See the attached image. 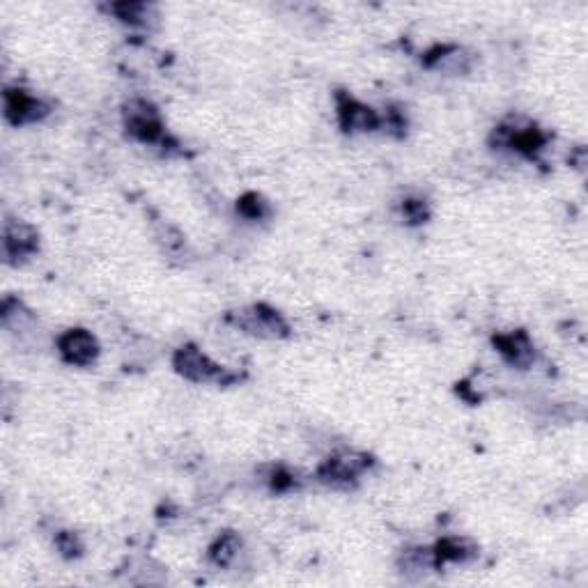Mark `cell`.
Listing matches in <instances>:
<instances>
[{"label":"cell","mask_w":588,"mask_h":588,"mask_svg":"<svg viewBox=\"0 0 588 588\" xmlns=\"http://www.w3.org/2000/svg\"><path fill=\"white\" fill-rule=\"evenodd\" d=\"M173 368L177 374H182L184 380L195 382V384H209V382H219V384H228L233 382V374L225 373L219 364L209 359L203 350L195 345H182L173 356Z\"/></svg>","instance_id":"1"},{"label":"cell","mask_w":588,"mask_h":588,"mask_svg":"<svg viewBox=\"0 0 588 588\" xmlns=\"http://www.w3.org/2000/svg\"><path fill=\"white\" fill-rule=\"evenodd\" d=\"M129 136L141 143H159L164 138V122L154 104L145 99H132L122 111Z\"/></svg>","instance_id":"2"},{"label":"cell","mask_w":588,"mask_h":588,"mask_svg":"<svg viewBox=\"0 0 588 588\" xmlns=\"http://www.w3.org/2000/svg\"><path fill=\"white\" fill-rule=\"evenodd\" d=\"M370 467V457L365 453H338V455L329 457L320 467L317 476L322 483L331 487H347L354 485L359 481L361 473Z\"/></svg>","instance_id":"3"},{"label":"cell","mask_w":588,"mask_h":588,"mask_svg":"<svg viewBox=\"0 0 588 588\" xmlns=\"http://www.w3.org/2000/svg\"><path fill=\"white\" fill-rule=\"evenodd\" d=\"M237 326L246 331V334L258 335V338H269V341L285 338L287 331H290L287 322L274 308L264 306V304H258V306L239 313Z\"/></svg>","instance_id":"4"},{"label":"cell","mask_w":588,"mask_h":588,"mask_svg":"<svg viewBox=\"0 0 588 588\" xmlns=\"http://www.w3.org/2000/svg\"><path fill=\"white\" fill-rule=\"evenodd\" d=\"M39 237L35 228L28 224L16 219L5 221V230H3V255L10 264H19L28 260L30 255L37 254Z\"/></svg>","instance_id":"5"},{"label":"cell","mask_w":588,"mask_h":588,"mask_svg":"<svg viewBox=\"0 0 588 588\" xmlns=\"http://www.w3.org/2000/svg\"><path fill=\"white\" fill-rule=\"evenodd\" d=\"M58 352H60V356H63L65 364L85 368V365H90L97 361L99 343H97V338L90 334V331L69 329L58 338Z\"/></svg>","instance_id":"6"},{"label":"cell","mask_w":588,"mask_h":588,"mask_svg":"<svg viewBox=\"0 0 588 588\" xmlns=\"http://www.w3.org/2000/svg\"><path fill=\"white\" fill-rule=\"evenodd\" d=\"M338 122H341L343 132L347 134H368L380 129L382 117L365 104L341 95L338 97Z\"/></svg>","instance_id":"7"},{"label":"cell","mask_w":588,"mask_h":588,"mask_svg":"<svg viewBox=\"0 0 588 588\" xmlns=\"http://www.w3.org/2000/svg\"><path fill=\"white\" fill-rule=\"evenodd\" d=\"M49 115V106L39 99L30 97L25 90L7 88L5 90V117L12 125H28Z\"/></svg>","instance_id":"8"},{"label":"cell","mask_w":588,"mask_h":588,"mask_svg":"<svg viewBox=\"0 0 588 588\" xmlns=\"http://www.w3.org/2000/svg\"><path fill=\"white\" fill-rule=\"evenodd\" d=\"M494 347L499 354L515 368L526 370L535 361V345L526 331H513L506 335H496Z\"/></svg>","instance_id":"9"},{"label":"cell","mask_w":588,"mask_h":588,"mask_svg":"<svg viewBox=\"0 0 588 588\" xmlns=\"http://www.w3.org/2000/svg\"><path fill=\"white\" fill-rule=\"evenodd\" d=\"M0 320H3V326L15 335L28 334L35 326V315L19 302V299H5V302H3Z\"/></svg>","instance_id":"10"},{"label":"cell","mask_w":588,"mask_h":588,"mask_svg":"<svg viewBox=\"0 0 588 588\" xmlns=\"http://www.w3.org/2000/svg\"><path fill=\"white\" fill-rule=\"evenodd\" d=\"M239 552H242V538H239L237 533H233V531H225V533L219 535V538L214 540V544L209 547V561L214 565H219V568H228V565L237 559Z\"/></svg>","instance_id":"11"},{"label":"cell","mask_w":588,"mask_h":588,"mask_svg":"<svg viewBox=\"0 0 588 588\" xmlns=\"http://www.w3.org/2000/svg\"><path fill=\"white\" fill-rule=\"evenodd\" d=\"M472 556H473L472 547H469L464 540H457V538H446L434 547V565H437V568H442V565L448 563V561H467L472 559Z\"/></svg>","instance_id":"12"},{"label":"cell","mask_w":588,"mask_h":588,"mask_svg":"<svg viewBox=\"0 0 588 588\" xmlns=\"http://www.w3.org/2000/svg\"><path fill=\"white\" fill-rule=\"evenodd\" d=\"M404 573H425L434 565V550H425V547H416V550H407L403 556Z\"/></svg>","instance_id":"13"},{"label":"cell","mask_w":588,"mask_h":588,"mask_svg":"<svg viewBox=\"0 0 588 588\" xmlns=\"http://www.w3.org/2000/svg\"><path fill=\"white\" fill-rule=\"evenodd\" d=\"M150 5L145 3H117V5H111V12L125 24H145L147 16H150Z\"/></svg>","instance_id":"14"},{"label":"cell","mask_w":588,"mask_h":588,"mask_svg":"<svg viewBox=\"0 0 588 588\" xmlns=\"http://www.w3.org/2000/svg\"><path fill=\"white\" fill-rule=\"evenodd\" d=\"M237 209L242 212L244 216H246V219H251V221L264 219V216H267V212H269L267 203H264L263 195H258V194L242 195V200L237 203Z\"/></svg>","instance_id":"15"},{"label":"cell","mask_w":588,"mask_h":588,"mask_svg":"<svg viewBox=\"0 0 588 588\" xmlns=\"http://www.w3.org/2000/svg\"><path fill=\"white\" fill-rule=\"evenodd\" d=\"M403 214H404V219H407V224H412V225L425 224V221L430 219L428 203H425V200H414V198L404 200Z\"/></svg>","instance_id":"16"},{"label":"cell","mask_w":588,"mask_h":588,"mask_svg":"<svg viewBox=\"0 0 588 588\" xmlns=\"http://www.w3.org/2000/svg\"><path fill=\"white\" fill-rule=\"evenodd\" d=\"M55 544H58L60 554H63L65 559H76L83 552L81 538H78L76 533H72V531H60V533L55 535Z\"/></svg>","instance_id":"17"},{"label":"cell","mask_w":588,"mask_h":588,"mask_svg":"<svg viewBox=\"0 0 588 588\" xmlns=\"http://www.w3.org/2000/svg\"><path fill=\"white\" fill-rule=\"evenodd\" d=\"M292 485H294V476H292V473H287V472H283V469H278V472L272 476V487H274V490L285 492V490H290Z\"/></svg>","instance_id":"18"}]
</instances>
